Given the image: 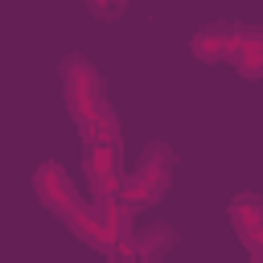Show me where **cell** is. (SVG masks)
<instances>
[{"mask_svg":"<svg viewBox=\"0 0 263 263\" xmlns=\"http://www.w3.org/2000/svg\"><path fill=\"white\" fill-rule=\"evenodd\" d=\"M62 90H66V111L82 132V144H119V119L103 99V78L82 53L62 58Z\"/></svg>","mask_w":263,"mask_h":263,"instance_id":"1","label":"cell"},{"mask_svg":"<svg viewBox=\"0 0 263 263\" xmlns=\"http://www.w3.org/2000/svg\"><path fill=\"white\" fill-rule=\"evenodd\" d=\"M33 193H37L41 205H45L49 214H58L86 247H99V218H95V205H86V201L78 197L74 181L66 177V168H62L58 160L37 164V173H33Z\"/></svg>","mask_w":263,"mask_h":263,"instance_id":"2","label":"cell"},{"mask_svg":"<svg viewBox=\"0 0 263 263\" xmlns=\"http://www.w3.org/2000/svg\"><path fill=\"white\" fill-rule=\"evenodd\" d=\"M173 242H177V230L156 222V226H144V230L136 234V255H140L144 263H160L164 251H173Z\"/></svg>","mask_w":263,"mask_h":263,"instance_id":"7","label":"cell"},{"mask_svg":"<svg viewBox=\"0 0 263 263\" xmlns=\"http://www.w3.org/2000/svg\"><path fill=\"white\" fill-rule=\"evenodd\" d=\"M234 66H238L242 78H263V29H247L242 25V45H238Z\"/></svg>","mask_w":263,"mask_h":263,"instance_id":"8","label":"cell"},{"mask_svg":"<svg viewBox=\"0 0 263 263\" xmlns=\"http://www.w3.org/2000/svg\"><path fill=\"white\" fill-rule=\"evenodd\" d=\"M230 222H234L251 263H263V197L259 193H238L230 201Z\"/></svg>","mask_w":263,"mask_h":263,"instance_id":"6","label":"cell"},{"mask_svg":"<svg viewBox=\"0 0 263 263\" xmlns=\"http://www.w3.org/2000/svg\"><path fill=\"white\" fill-rule=\"evenodd\" d=\"M86 12L95 21H103V25H111V21H119L127 12V0H86Z\"/></svg>","mask_w":263,"mask_h":263,"instance_id":"9","label":"cell"},{"mask_svg":"<svg viewBox=\"0 0 263 263\" xmlns=\"http://www.w3.org/2000/svg\"><path fill=\"white\" fill-rule=\"evenodd\" d=\"M82 168L90 181V193L99 201L119 197L123 189V164H119V144H82Z\"/></svg>","mask_w":263,"mask_h":263,"instance_id":"4","label":"cell"},{"mask_svg":"<svg viewBox=\"0 0 263 263\" xmlns=\"http://www.w3.org/2000/svg\"><path fill=\"white\" fill-rule=\"evenodd\" d=\"M238 45H242V25H230V21H214V25L197 29L189 41L193 58H201V62H234Z\"/></svg>","mask_w":263,"mask_h":263,"instance_id":"5","label":"cell"},{"mask_svg":"<svg viewBox=\"0 0 263 263\" xmlns=\"http://www.w3.org/2000/svg\"><path fill=\"white\" fill-rule=\"evenodd\" d=\"M173 168H177V152H173L164 140H152V144L140 152L136 168L123 173L119 201L132 205V210H144V205L160 201V197L168 193V185H173Z\"/></svg>","mask_w":263,"mask_h":263,"instance_id":"3","label":"cell"}]
</instances>
